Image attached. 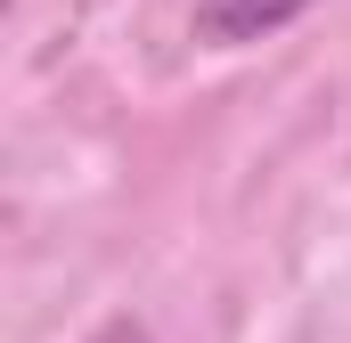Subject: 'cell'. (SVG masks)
Instances as JSON below:
<instances>
[{
  "label": "cell",
  "mask_w": 351,
  "mask_h": 343,
  "mask_svg": "<svg viewBox=\"0 0 351 343\" xmlns=\"http://www.w3.org/2000/svg\"><path fill=\"white\" fill-rule=\"evenodd\" d=\"M90 343H147V327H139V319H114V327H98Z\"/></svg>",
  "instance_id": "2"
},
{
  "label": "cell",
  "mask_w": 351,
  "mask_h": 343,
  "mask_svg": "<svg viewBox=\"0 0 351 343\" xmlns=\"http://www.w3.org/2000/svg\"><path fill=\"white\" fill-rule=\"evenodd\" d=\"M302 8H319V0H196V41L204 49H245V41L286 33Z\"/></svg>",
  "instance_id": "1"
}]
</instances>
